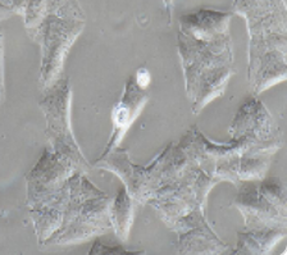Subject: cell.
<instances>
[{
  "mask_svg": "<svg viewBox=\"0 0 287 255\" xmlns=\"http://www.w3.org/2000/svg\"><path fill=\"white\" fill-rule=\"evenodd\" d=\"M259 191L273 204L276 208H278L282 213L287 214L286 211V188L281 182V180L277 177H269L263 180V182L258 186Z\"/></svg>",
  "mask_w": 287,
  "mask_h": 255,
  "instance_id": "cell-7",
  "label": "cell"
},
{
  "mask_svg": "<svg viewBox=\"0 0 287 255\" xmlns=\"http://www.w3.org/2000/svg\"><path fill=\"white\" fill-rule=\"evenodd\" d=\"M204 210L194 209L171 227L179 235L178 252L181 254H223L227 251V245L218 239L208 224Z\"/></svg>",
  "mask_w": 287,
  "mask_h": 255,
  "instance_id": "cell-2",
  "label": "cell"
},
{
  "mask_svg": "<svg viewBox=\"0 0 287 255\" xmlns=\"http://www.w3.org/2000/svg\"><path fill=\"white\" fill-rule=\"evenodd\" d=\"M284 235L286 228L249 229L246 233H238L237 249L233 254H268Z\"/></svg>",
  "mask_w": 287,
  "mask_h": 255,
  "instance_id": "cell-5",
  "label": "cell"
},
{
  "mask_svg": "<svg viewBox=\"0 0 287 255\" xmlns=\"http://www.w3.org/2000/svg\"><path fill=\"white\" fill-rule=\"evenodd\" d=\"M228 21V13L207 9L181 18L179 55L194 114L223 95L235 73Z\"/></svg>",
  "mask_w": 287,
  "mask_h": 255,
  "instance_id": "cell-1",
  "label": "cell"
},
{
  "mask_svg": "<svg viewBox=\"0 0 287 255\" xmlns=\"http://www.w3.org/2000/svg\"><path fill=\"white\" fill-rule=\"evenodd\" d=\"M146 100H148V95L144 93L142 89H140L133 82L127 83L125 96L120 103H118L117 107L113 109V123H114L115 132L110 140L108 150L117 145V142L125 136V132L132 124L133 119L136 118L141 108L145 105Z\"/></svg>",
  "mask_w": 287,
  "mask_h": 255,
  "instance_id": "cell-4",
  "label": "cell"
},
{
  "mask_svg": "<svg viewBox=\"0 0 287 255\" xmlns=\"http://www.w3.org/2000/svg\"><path fill=\"white\" fill-rule=\"evenodd\" d=\"M133 218V206L131 204L130 198L127 194L122 193L118 196L114 206H113L112 222L114 224L115 232L120 239H127L128 231H130L131 222Z\"/></svg>",
  "mask_w": 287,
  "mask_h": 255,
  "instance_id": "cell-6",
  "label": "cell"
},
{
  "mask_svg": "<svg viewBox=\"0 0 287 255\" xmlns=\"http://www.w3.org/2000/svg\"><path fill=\"white\" fill-rule=\"evenodd\" d=\"M151 82V75L146 68H140L136 72V85L140 89H146Z\"/></svg>",
  "mask_w": 287,
  "mask_h": 255,
  "instance_id": "cell-8",
  "label": "cell"
},
{
  "mask_svg": "<svg viewBox=\"0 0 287 255\" xmlns=\"http://www.w3.org/2000/svg\"><path fill=\"white\" fill-rule=\"evenodd\" d=\"M164 6H166L167 13H168L169 22H171V19H172V6H173V2H172V0H164Z\"/></svg>",
  "mask_w": 287,
  "mask_h": 255,
  "instance_id": "cell-9",
  "label": "cell"
},
{
  "mask_svg": "<svg viewBox=\"0 0 287 255\" xmlns=\"http://www.w3.org/2000/svg\"><path fill=\"white\" fill-rule=\"evenodd\" d=\"M235 205L242 213L248 229L286 228V214L273 205L251 181L240 183Z\"/></svg>",
  "mask_w": 287,
  "mask_h": 255,
  "instance_id": "cell-3",
  "label": "cell"
}]
</instances>
